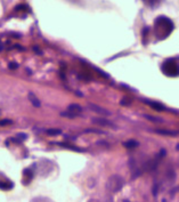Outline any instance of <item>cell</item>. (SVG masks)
Listing matches in <instances>:
<instances>
[{
	"instance_id": "obj_11",
	"label": "cell",
	"mask_w": 179,
	"mask_h": 202,
	"mask_svg": "<svg viewBox=\"0 0 179 202\" xmlns=\"http://www.w3.org/2000/svg\"><path fill=\"white\" fill-rule=\"evenodd\" d=\"M123 145H124L127 148H135V147L138 145V143L135 142V141H128V142H126Z\"/></svg>"
},
{
	"instance_id": "obj_12",
	"label": "cell",
	"mask_w": 179,
	"mask_h": 202,
	"mask_svg": "<svg viewBox=\"0 0 179 202\" xmlns=\"http://www.w3.org/2000/svg\"><path fill=\"white\" fill-rule=\"evenodd\" d=\"M47 134L49 136H57V135L62 134V130H59V129H48Z\"/></svg>"
},
{
	"instance_id": "obj_5",
	"label": "cell",
	"mask_w": 179,
	"mask_h": 202,
	"mask_svg": "<svg viewBox=\"0 0 179 202\" xmlns=\"http://www.w3.org/2000/svg\"><path fill=\"white\" fill-rule=\"evenodd\" d=\"M28 98H29V101H30V103L34 106V107H40L41 103H40V99L36 96V94H33V93H29Z\"/></svg>"
},
{
	"instance_id": "obj_3",
	"label": "cell",
	"mask_w": 179,
	"mask_h": 202,
	"mask_svg": "<svg viewBox=\"0 0 179 202\" xmlns=\"http://www.w3.org/2000/svg\"><path fill=\"white\" fill-rule=\"evenodd\" d=\"M123 184H124V181L121 176L119 175H113L108 178L107 181V184H106V187L110 192L112 193H116L119 192L121 188H122Z\"/></svg>"
},
{
	"instance_id": "obj_15",
	"label": "cell",
	"mask_w": 179,
	"mask_h": 202,
	"mask_svg": "<svg viewBox=\"0 0 179 202\" xmlns=\"http://www.w3.org/2000/svg\"><path fill=\"white\" fill-rule=\"evenodd\" d=\"M15 9H16V10H25V11H29V10H30V8H29L26 5H19V6H17Z\"/></svg>"
},
{
	"instance_id": "obj_4",
	"label": "cell",
	"mask_w": 179,
	"mask_h": 202,
	"mask_svg": "<svg viewBox=\"0 0 179 202\" xmlns=\"http://www.w3.org/2000/svg\"><path fill=\"white\" fill-rule=\"evenodd\" d=\"M88 107H89L93 112H96V113H98V114H101V116H110V114H111L107 110H105V108L101 107V106L96 105V104H93V103H90V104L88 105Z\"/></svg>"
},
{
	"instance_id": "obj_9",
	"label": "cell",
	"mask_w": 179,
	"mask_h": 202,
	"mask_svg": "<svg viewBox=\"0 0 179 202\" xmlns=\"http://www.w3.org/2000/svg\"><path fill=\"white\" fill-rule=\"evenodd\" d=\"M14 184L10 182H0V190H10Z\"/></svg>"
},
{
	"instance_id": "obj_8",
	"label": "cell",
	"mask_w": 179,
	"mask_h": 202,
	"mask_svg": "<svg viewBox=\"0 0 179 202\" xmlns=\"http://www.w3.org/2000/svg\"><path fill=\"white\" fill-rule=\"evenodd\" d=\"M23 175H24V179H23V183L28 184L31 179H32V171L30 169H25L23 171Z\"/></svg>"
},
{
	"instance_id": "obj_17",
	"label": "cell",
	"mask_w": 179,
	"mask_h": 202,
	"mask_svg": "<svg viewBox=\"0 0 179 202\" xmlns=\"http://www.w3.org/2000/svg\"><path fill=\"white\" fill-rule=\"evenodd\" d=\"M158 133L163 134V135H175V133H172V131H165V130H159Z\"/></svg>"
},
{
	"instance_id": "obj_13",
	"label": "cell",
	"mask_w": 179,
	"mask_h": 202,
	"mask_svg": "<svg viewBox=\"0 0 179 202\" xmlns=\"http://www.w3.org/2000/svg\"><path fill=\"white\" fill-rule=\"evenodd\" d=\"M150 105H151L153 108L159 110V111H163V110H165V107H164V106L159 104V103H155V102H151V104H150Z\"/></svg>"
},
{
	"instance_id": "obj_2",
	"label": "cell",
	"mask_w": 179,
	"mask_h": 202,
	"mask_svg": "<svg viewBox=\"0 0 179 202\" xmlns=\"http://www.w3.org/2000/svg\"><path fill=\"white\" fill-rule=\"evenodd\" d=\"M162 72L167 76V77H177L179 76V63L176 58H168L163 62L162 66H161Z\"/></svg>"
},
{
	"instance_id": "obj_18",
	"label": "cell",
	"mask_w": 179,
	"mask_h": 202,
	"mask_svg": "<svg viewBox=\"0 0 179 202\" xmlns=\"http://www.w3.org/2000/svg\"><path fill=\"white\" fill-rule=\"evenodd\" d=\"M9 67L10 69H17V64H16V63H10Z\"/></svg>"
},
{
	"instance_id": "obj_7",
	"label": "cell",
	"mask_w": 179,
	"mask_h": 202,
	"mask_svg": "<svg viewBox=\"0 0 179 202\" xmlns=\"http://www.w3.org/2000/svg\"><path fill=\"white\" fill-rule=\"evenodd\" d=\"M93 122L97 123V125H101V126H104V127H113V123L105 120V119H101V118H94L93 119Z\"/></svg>"
},
{
	"instance_id": "obj_10",
	"label": "cell",
	"mask_w": 179,
	"mask_h": 202,
	"mask_svg": "<svg viewBox=\"0 0 179 202\" xmlns=\"http://www.w3.org/2000/svg\"><path fill=\"white\" fill-rule=\"evenodd\" d=\"M143 2H144L146 6H148V7H155V6L159 5L160 0H143Z\"/></svg>"
},
{
	"instance_id": "obj_6",
	"label": "cell",
	"mask_w": 179,
	"mask_h": 202,
	"mask_svg": "<svg viewBox=\"0 0 179 202\" xmlns=\"http://www.w3.org/2000/svg\"><path fill=\"white\" fill-rule=\"evenodd\" d=\"M67 111H70L74 116H79L82 112V107L80 105H78V104H71V105H68V107H67Z\"/></svg>"
},
{
	"instance_id": "obj_14",
	"label": "cell",
	"mask_w": 179,
	"mask_h": 202,
	"mask_svg": "<svg viewBox=\"0 0 179 202\" xmlns=\"http://www.w3.org/2000/svg\"><path fill=\"white\" fill-rule=\"evenodd\" d=\"M61 116H65V118H70V119H73V118H76V116H74L73 113H71L70 111H65V112H62L61 113Z\"/></svg>"
},
{
	"instance_id": "obj_16",
	"label": "cell",
	"mask_w": 179,
	"mask_h": 202,
	"mask_svg": "<svg viewBox=\"0 0 179 202\" xmlns=\"http://www.w3.org/2000/svg\"><path fill=\"white\" fill-rule=\"evenodd\" d=\"M13 121L11 120H8V119H5V120H1L0 121V126H8V125H11Z\"/></svg>"
},
{
	"instance_id": "obj_1",
	"label": "cell",
	"mask_w": 179,
	"mask_h": 202,
	"mask_svg": "<svg viewBox=\"0 0 179 202\" xmlns=\"http://www.w3.org/2000/svg\"><path fill=\"white\" fill-rule=\"evenodd\" d=\"M154 34L159 40L167 39L173 31L172 21L165 16H159L154 22Z\"/></svg>"
}]
</instances>
